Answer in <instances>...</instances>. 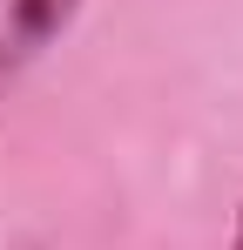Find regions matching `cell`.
<instances>
[{"label": "cell", "mask_w": 243, "mask_h": 250, "mask_svg": "<svg viewBox=\"0 0 243 250\" xmlns=\"http://www.w3.org/2000/svg\"><path fill=\"white\" fill-rule=\"evenodd\" d=\"M81 0H0V95L75 27Z\"/></svg>", "instance_id": "obj_1"}, {"label": "cell", "mask_w": 243, "mask_h": 250, "mask_svg": "<svg viewBox=\"0 0 243 250\" xmlns=\"http://www.w3.org/2000/svg\"><path fill=\"white\" fill-rule=\"evenodd\" d=\"M230 250H243V209H237V223H230Z\"/></svg>", "instance_id": "obj_2"}]
</instances>
